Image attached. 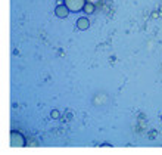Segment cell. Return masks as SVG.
Listing matches in <instances>:
<instances>
[{
  "instance_id": "cell-2",
  "label": "cell",
  "mask_w": 162,
  "mask_h": 155,
  "mask_svg": "<svg viewBox=\"0 0 162 155\" xmlns=\"http://www.w3.org/2000/svg\"><path fill=\"white\" fill-rule=\"evenodd\" d=\"M63 3L71 12H80L84 9L85 0H63Z\"/></svg>"
},
{
  "instance_id": "cell-8",
  "label": "cell",
  "mask_w": 162,
  "mask_h": 155,
  "mask_svg": "<svg viewBox=\"0 0 162 155\" xmlns=\"http://www.w3.org/2000/svg\"><path fill=\"white\" fill-rule=\"evenodd\" d=\"M161 121H162V117H161Z\"/></svg>"
},
{
  "instance_id": "cell-3",
  "label": "cell",
  "mask_w": 162,
  "mask_h": 155,
  "mask_svg": "<svg viewBox=\"0 0 162 155\" xmlns=\"http://www.w3.org/2000/svg\"><path fill=\"white\" fill-rule=\"evenodd\" d=\"M69 10L68 8H67V5L65 3H62V5H58L56 8H55V15L58 18H60V19H65V18L69 15Z\"/></svg>"
},
{
  "instance_id": "cell-4",
  "label": "cell",
  "mask_w": 162,
  "mask_h": 155,
  "mask_svg": "<svg viewBox=\"0 0 162 155\" xmlns=\"http://www.w3.org/2000/svg\"><path fill=\"white\" fill-rule=\"evenodd\" d=\"M88 27H90V21H88L87 18H80V19L77 21V28L78 30L85 31V30H88Z\"/></svg>"
},
{
  "instance_id": "cell-6",
  "label": "cell",
  "mask_w": 162,
  "mask_h": 155,
  "mask_svg": "<svg viewBox=\"0 0 162 155\" xmlns=\"http://www.w3.org/2000/svg\"><path fill=\"white\" fill-rule=\"evenodd\" d=\"M50 117L53 118V120H58V118L60 117V112L58 111V109H53V111L50 112Z\"/></svg>"
},
{
  "instance_id": "cell-5",
  "label": "cell",
  "mask_w": 162,
  "mask_h": 155,
  "mask_svg": "<svg viewBox=\"0 0 162 155\" xmlns=\"http://www.w3.org/2000/svg\"><path fill=\"white\" fill-rule=\"evenodd\" d=\"M94 9H96V6H94L93 3H88V2H85L83 12H85L87 15H90V13H94Z\"/></svg>"
},
{
  "instance_id": "cell-7",
  "label": "cell",
  "mask_w": 162,
  "mask_h": 155,
  "mask_svg": "<svg viewBox=\"0 0 162 155\" xmlns=\"http://www.w3.org/2000/svg\"><path fill=\"white\" fill-rule=\"evenodd\" d=\"M85 2H88V3H93V5H96L99 0H85Z\"/></svg>"
},
{
  "instance_id": "cell-1",
  "label": "cell",
  "mask_w": 162,
  "mask_h": 155,
  "mask_svg": "<svg viewBox=\"0 0 162 155\" xmlns=\"http://www.w3.org/2000/svg\"><path fill=\"white\" fill-rule=\"evenodd\" d=\"M27 145V140L25 138L19 133V131H15V130H12L10 131V146L13 148H22Z\"/></svg>"
}]
</instances>
